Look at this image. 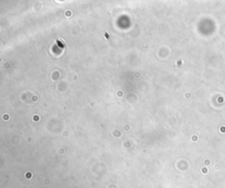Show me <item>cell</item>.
Here are the masks:
<instances>
[{
  "mask_svg": "<svg viewBox=\"0 0 225 188\" xmlns=\"http://www.w3.org/2000/svg\"><path fill=\"white\" fill-rule=\"evenodd\" d=\"M57 43H58V45L60 46V47H63V44L59 42V41H57Z\"/></svg>",
  "mask_w": 225,
  "mask_h": 188,
  "instance_id": "1",
  "label": "cell"
}]
</instances>
